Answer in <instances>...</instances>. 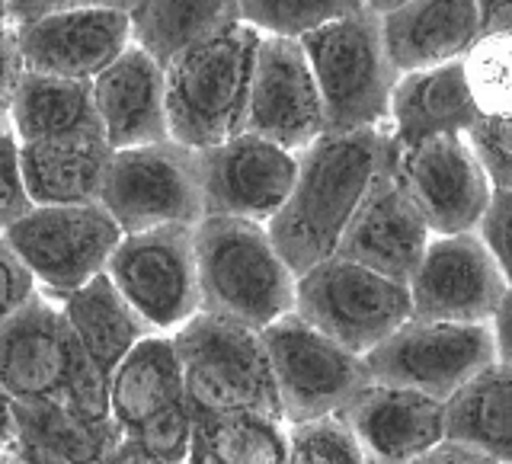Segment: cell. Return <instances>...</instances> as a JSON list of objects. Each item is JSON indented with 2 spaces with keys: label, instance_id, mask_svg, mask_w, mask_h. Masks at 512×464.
Returning a JSON list of instances; mask_svg holds the SVG:
<instances>
[{
  "label": "cell",
  "instance_id": "f35d334b",
  "mask_svg": "<svg viewBox=\"0 0 512 464\" xmlns=\"http://www.w3.org/2000/svg\"><path fill=\"white\" fill-rule=\"evenodd\" d=\"M509 208H512V192H493V199H490V205H487V212H484V218L477 221V231H474V237L487 247V253H490L493 260L500 263L506 272H509V263H506Z\"/></svg>",
  "mask_w": 512,
  "mask_h": 464
},
{
  "label": "cell",
  "instance_id": "ac0fdd59",
  "mask_svg": "<svg viewBox=\"0 0 512 464\" xmlns=\"http://www.w3.org/2000/svg\"><path fill=\"white\" fill-rule=\"evenodd\" d=\"M336 420L352 432L368 464H410L445 442L439 400L372 381Z\"/></svg>",
  "mask_w": 512,
  "mask_h": 464
},
{
  "label": "cell",
  "instance_id": "ba28073f",
  "mask_svg": "<svg viewBox=\"0 0 512 464\" xmlns=\"http://www.w3.org/2000/svg\"><path fill=\"white\" fill-rule=\"evenodd\" d=\"M100 205L122 237L154 228H196L205 218L196 151L173 141L112 151Z\"/></svg>",
  "mask_w": 512,
  "mask_h": 464
},
{
  "label": "cell",
  "instance_id": "cb8c5ba5",
  "mask_svg": "<svg viewBox=\"0 0 512 464\" xmlns=\"http://www.w3.org/2000/svg\"><path fill=\"white\" fill-rule=\"evenodd\" d=\"M7 125L16 144L58 141V138H103L93 109L90 80H64L26 74L13 90Z\"/></svg>",
  "mask_w": 512,
  "mask_h": 464
},
{
  "label": "cell",
  "instance_id": "5bb4252c",
  "mask_svg": "<svg viewBox=\"0 0 512 464\" xmlns=\"http://www.w3.org/2000/svg\"><path fill=\"white\" fill-rule=\"evenodd\" d=\"M205 218L269 224L295 186L298 157L253 135H234L218 148L196 151Z\"/></svg>",
  "mask_w": 512,
  "mask_h": 464
},
{
  "label": "cell",
  "instance_id": "277c9868",
  "mask_svg": "<svg viewBox=\"0 0 512 464\" xmlns=\"http://www.w3.org/2000/svg\"><path fill=\"white\" fill-rule=\"evenodd\" d=\"M314 74L324 135L381 132L397 74L384 55L381 13L375 4H356L346 16L298 39Z\"/></svg>",
  "mask_w": 512,
  "mask_h": 464
},
{
  "label": "cell",
  "instance_id": "8fae6325",
  "mask_svg": "<svg viewBox=\"0 0 512 464\" xmlns=\"http://www.w3.org/2000/svg\"><path fill=\"white\" fill-rule=\"evenodd\" d=\"M106 279L154 333L173 336L199 314V276L192 228H154L119 240Z\"/></svg>",
  "mask_w": 512,
  "mask_h": 464
},
{
  "label": "cell",
  "instance_id": "f1b7e54d",
  "mask_svg": "<svg viewBox=\"0 0 512 464\" xmlns=\"http://www.w3.org/2000/svg\"><path fill=\"white\" fill-rule=\"evenodd\" d=\"M237 20V4H132L128 32H132L135 48H141L160 68H167L186 48Z\"/></svg>",
  "mask_w": 512,
  "mask_h": 464
},
{
  "label": "cell",
  "instance_id": "e0dca14e",
  "mask_svg": "<svg viewBox=\"0 0 512 464\" xmlns=\"http://www.w3.org/2000/svg\"><path fill=\"white\" fill-rule=\"evenodd\" d=\"M429 228L397 186L391 167L368 186L356 215L336 244V260L372 269L397 285H407L429 247Z\"/></svg>",
  "mask_w": 512,
  "mask_h": 464
},
{
  "label": "cell",
  "instance_id": "9a60e30c",
  "mask_svg": "<svg viewBox=\"0 0 512 464\" xmlns=\"http://www.w3.org/2000/svg\"><path fill=\"white\" fill-rule=\"evenodd\" d=\"M244 135L263 138L295 157L324 135V109L298 42L260 36Z\"/></svg>",
  "mask_w": 512,
  "mask_h": 464
},
{
  "label": "cell",
  "instance_id": "603a6c76",
  "mask_svg": "<svg viewBox=\"0 0 512 464\" xmlns=\"http://www.w3.org/2000/svg\"><path fill=\"white\" fill-rule=\"evenodd\" d=\"M112 151L103 138L20 144V176L32 208L96 205Z\"/></svg>",
  "mask_w": 512,
  "mask_h": 464
},
{
  "label": "cell",
  "instance_id": "484cf974",
  "mask_svg": "<svg viewBox=\"0 0 512 464\" xmlns=\"http://www.w3.org/2000/svg\"><path fill=\"white\" fill-rule=\"evenodd\" d=\"M512 378L506 362H493L442 404L445 442L512 464Z\"/></svg>",
  "mask_w": 512,
  "mask_h": 464
},
{
  "label": "cell",
  "instance_id": "7bdbcfd3",
  "mask_svg": "<svg viewBox=\"0 0 512 464\" xmlns=\"http://www.w3.org/2000/svg\"><path fill=\"white\" fill-rule=\"evenodd\" d=\"M0 464H61V461H55L52 455H45L20 439H13L4 452H0Z\"/></svg>",
  "mask_w": 512,
  "mask_h": 464
},
{
  "label": "cell",
  "instance_id": "5b68a950",
  "mask_svg": "<svg viewBox=\"0 0 512 464\" xmlns=\"http://www.w3.org/2000/svg\"><path fill=\"white\" fill-rule=\"evenodd\" d=\"M170 340L183 368V404L192 416L256 413L282 423L276 384L256 330L196 314Z\"/></svg>",
  "mask_w": 512,
  "mask_h": 464
},
{
  "label": "cell",
  "instance_id": "b9f144b4",
  "mask_svg": "<svg viewBox=\"0 0 512 464\" xmlns=\"http://www.w3.org/2000/svg\"><path fill=\"white\" fill-rule=\"evenodd\" d=\"M480 7V39L484 36H512V10L509 4H477Z\"/></svg>",
  "mask_w": 512,
  "mask_h": 464
},
{
  "label": "cell",
  "instance_id": "f6af8a7d",
  "mask_svg": "<svg viewBox=\"0 0 512 464\" xmlns=\"http://www.w3.org/2000/svg\"><path fill=\"white\" fill-rule=\"evenodd\" d=\"M103 464H154V461H148L132 442L122 439V442L116 445V452H112L109 458H103Z\"/></svg>",
  "mask_w": 512,
  "mask_h": 464
},
{
  "label": "cell",
  "instance_id": "1f68e13d",
  "mask_svg": "<svg viewBox=\"0 0 512 464\" xmlns=\"http://www.w3.org/2000/svg\"><path fill=\"white\" fill-rule=\"evenodd\" d=\"M237 7H240V23H247L260 36L298 42L308 32L340 20L356 4H343V0H253V4H237Z\"/></svg>",
  "mask_w": 512,
  "mask_h": 464
},
{
  "label": "cell",
  "instance_id": "74e56055",
  "mask_svg": "<svg viewBox=\"0 0 512 464\" xmlns=\"http://www.w3.org/2000/svg\"><path fill=\"white\" fill-rule=\"evenodd\" d=\"M32 298H36V282L20 263V256L0 237V324H7L10 317L20 314Z\"/></svg>",
  "mask_w": 512,
  "mask_h": 464
},
{
  "label": "cell",
  "instance_id": "7c38bea8",
  "mask_svg": "<svg viewBox=\"0 0 512 464\" xmlns=\"http://www.w3.org/2000/svg\"><path fill=\"white\" fill-rule=\"evenodd\" d=\"M407 295L410 320L487 327L509 304V272L474 234L432 237Z\"/></svg>",
  "mask_w": 512,
  "mask_h": 464
},
{
  "label": "cell",
  "instance_id": "d6a6232c",
  "mask_svg": "<svg viewBox=\"0 0 512 464\" xmlns=\"http://www.w3.org/2000/svg\"><path fill=\"white\" fill-rule=\"evenodd\" d=\"M285 464H368L352 432L336 420H311L288 426V455Z\"/></svg>",
  "mask_w": 512,
  "mask_h": 464
},
{
  "label": "cell",
  "instance_id": "4fadbf2b",
  "mask_svg": "<svg viewBox=\"0 0 512 464\" xmlns=\"http://www.w3.org/2000/svg\"><path fill=\"white\" fill-rule=\"evenodd\" d=\"M391 173L432 237L474 234L493 199L484 170L455 135L397 151Z\"/></svg>",
  "mask_w": 512,
  "mask_h": 464
},
{
  "label": "cell",
  "instance_id": "7a4b0ae2",
  "mask_svg": "<svg viewBox=\"0 0 512 464\" xmlns=\"http://www.w3.org/2000/svg\"><path fill=\"white\" fill-rule=\"evenodd\" d=\"M260 32L231 23L186 48L164 68L167 138L186 151H208L244 132Z\"/></svg>",
  "mask_w": 512,
  "mask_h": 464
},
{
  "label": "cell",
  "instance_id": "ffe728a7",
  "mask_svg": "<svg viewBox=\"0 0 512 464\" xmlns=\"http://www.w3.org/2000/svg\"><path fill=\"white\" fill-rule=\"evenodd\" d=\"M93 109L109 151L144 148L167 138L164 68L128 45L109 68L90 80Z\"/></svg>",
  "mask_w": 512,
  "mask_h": 464
},
{
  "label": "cell",
  "instance_id": "52a82bcc",
  "mask_svg": "<svg viewBox=\"0 0 512 464\" xmlns=\"http://www.w3.org/2000/svg\"><path fill=\"white\" fill-rule=\"evenodd\" d=\"M295 314L352 356H365L410 320L407 285L330 256L295 279Z\"/></svg>",
  "mask_w": 512,
  "mask_h": 464
},
{
  "label": "cell",
  "instance_id": "e575fe53",
  "mask_svg": "<svg viewBox=\"0 0 512 464\" xmlns=\"http://www.w3.org/2000/svg\"><path fill=\"white\" fill-rule=\"evenodd\" d=\"M61 407H68L71 413H77L80 420L90 423H106L112 420L109 413V381L103 378V372L90 362V356L71 333V352H68V375H64L61 384Z\"/></svg>",
  "mask_w": 512,
  "mask_h": 464
},
{
  "label": "cell",
  "instance_id": "30bf717a",
  "mask_svg": "<svg viewBox=\"0 0 512 464\" xmlns=\"http://www.w3.org/2000/svg\"><path fill=\"white\" fill-rule=\"evenodd\" d=\"M260 340L285 426L336 416L368 384L362 359L304 324L298 314L269 324Z\"/></svg>",
  "mask_w": 512,
  "mask_h": 464
},
{
  "label": "cell",
  "instance_id": "ab89813d",
  "mask_svg": "<svg viewBox=\"0 0 512 464\" xmlns=\"http://www.w3.org/2000/svg\"><path fill=\"white\" fill-rule=\"evenodd\" d=\"M23 77L20 61V39H16V26L0 29V119H7V109L13 100V90Z\"/></svg>",
  "mask_w": 512,
  "mask_h": 464
},
{
  "label": "cell",
  "instance_id": "d6986e66",
  "mask_svg": "<svg viewBox=\"0 0 512 464\" xmlns=\"http://www.w3.org/2000/svg\"><path fill=\"white\" fill-rule=\"evenodd\" d=\"M71 330L58 304L36 292L26 308L0 324V391L13 404L58 400L68 375Z\"/></svg>",
  "mask_w": 512,
  "mask_h": 464
},
{
  "label": "cell",
  "instance_id": "4dcf8cb0",
  "mask_svg": "<svg viewBox=\"0 0 512 464\" xmlns=\"http://www.w3.org/2000/svg\"><path fill=\"white\" fill-rule=\"evenodd\" d=\"M464 87L477 116H509L512 109V36L477 39L461 58Z\"/></svg>",
  "mask_w": 512,
  "mask_h": 464
},
{
  "label": "cell",
  "instance_id": "2e32d148",
  "mask_svg": "<svg viewBox=\"0 0 512 464\" xmlns=\"http://www.w3.org/2000/svg\"><path fill=\"white\" fill-rule=\"evenodd\" d=\"M125 4H61L42 20L20 26V61L26 74L93 80L116 61L128 45Z\"/></svg>",
  "mask_w": 512,
  "mask_h": 464
},
{
  "label": "cell",
  "instance_id": "7dc6e473",
  "mask_svg": "<svg viewBox=\"0 0 512 464\" xmlns=\"http://www.w3.org/2000/svg\"><path fill=\"white\" fill-rule=\"evenodd\" d=\"M4 26H10V20H7V7L0 4V29H4Z\"/></svg>",
  "mask_w": 512,
  "mask_h": 464
},
{
  "label": "cell",
  "instance_id": "3957f363",
  "mask_svg": "<svg viewBox=\"0 0 512 464\" xmlns=\"http://www.w3.org/2000/svg\"><path fill=\"white\" fill-rule=\"evenodd\" d=\"M199 314L263 333L295 314V276L272 247L263 224L202 218L192 228Z\"/></svg>",
  "mask_w": 512,
  "mask_h": 464
},
{
  "label": "cell",
  "instance_id": "ee69618b",
  "mask_svg": "<svg viewBox=\"0 0 512 464\" xmlns=\"http://www.w3.org/2000/svg\"><path fill=\"white\" fill-rule=\"evenodd\" d=\"M16 439V404L7 397V391H0V452Z\"/></svg>",
  "mask_w": 512,
  "mask_h": 464
},
{
  "label": "cell",
  "instance_id": "44dd1931",
  "mask_svg": "<svg viewBox=\"0 0 512 464\" xmlns=\"http://www.w3.org/2000/svg\"><path fill=\"white\" fill-rule=\"evenodd\" d=\"M381 42L397 77L461 61L480 39V7L461 4H375Z\"/></svg>",
  "mask_w": 512,
  "mask_h": 464
},
{
  "label": "cell",
  "instance_id": "d590c367",
  "mask_svg": "<svg viewBox=\"0 0 512 464\" xmlns=\"http://www.w3.org/2000/svg\"><path fill=\"white\" fill-rule=\"evenodd\" d=\"M493 192H512V125L509 116H480L461 135Z\"/></svg>",
  "mask_w": 512,
  "mask_h": 464
},
{
  "label": "cell",
  "instance_id": "4316f807",
  "mask_svg": "<svg viewBox=\"0 0 512 464\" xmlns=\"http://www.w3.org/2000/svg\"><path fill=\"white\" fill-rule=\"evenodd\" d=\"M183 400V368L176 359L173 340L154 333L141 340L109 375V413L116 426L132 432L154 413Z\"/></svg>",
  "mask_w": 512,
  "mask_h": 464
},
{
  "label": "cell",
  "instance_id": "f546056e",
  "mask_svg": "<svg viewBox=\"0 0 512 464\" xmlns=\"http://www.w3.org/2000/svg\"><path fill=\"white\" fill-rule=\"evenodd\" d=\"M196 432L224 464H285L288 426L256 413L192 416Z\"/></svg>",
  "mask_w": 512,
  "mask_h": 464
},
{
  "label": "cell",
  "instance_id": "60d3db41",
  "mask_svg": "<svg viewBox=\"0 0 512 464\" xmlns=\"http://www.w3.org/2000/svg\"><path fill=\"white\" fill-rule=\"evenodd\" d=\"M410 464H500L487 455H477V452H468V448H458L452 442H442L436 445L432 452H426L423 458H416Z\"/></svg>",
  "mask_w": 512,
  "mask_h": 464
},
{
  "label": "cell",
  "instance_id": "bcb514c9",
  "mask_svg": "<svg viewBox=\"0 0 512 464\" xmlns=\"http://www.w3.org/2000/svg\"><path fill=\"white\" fill-rule=\"evenodd\" d=\"M186 464H224L212 448H208V442L199 436V432H192V445H189V458Z\"/></svg>",
  "mask_w": 512,
  "mask_h": 464
},
{
  "label": "cell",
  "instance_id": "83f0119b",
  "mask_svg": "<svg viewBox=\"0 0 512 464\" xmlns=\"http://www.w3.org/2000/svg\"><path fill=\"white\" fill-rule=\"evenodd\" d=\"M16 439L52 455L61 464H103L125 439L116 420L90 423L58 400L16 404Z\"/></svg>",
  "mask_w": 512,
  "mask_h": 464
},
{
  "label": "cell",
  "instance_id": "7402d4cb",
  "mask_svg": "<svg viewBox=\"0 0 512 464\" xmlns=\"http://www.w3.org/2000/svg\"><path fill=\"white\" fill-rule=\"evenodd\" d=\"M477 109L464 87L461 61L432 71L397 77L388 106V135L394 151H407L429 138H461L477 122Z\"/></svg>",
  "mask_w": 512,
  "mask_h": 464
},
{
  "label": "cell",
  "instance_id": "8d00e7d4",
  "mask_svg": "<svg viewBox=\"0 0 512 464\" xmlns=\"http://www.w3.org/2000/svg\"><path fill=\"white\" fill-rule=\"evenodd\" d=\"M29 199L20 176V144H16L7 119H0V231L29 212Z\"/></svg>",
  "mask_w": 512,
  "mask_h": 464
},
{
  "label": "cell",
  "instance_id": "d4e9b609",
  "mask_svg": "<svg viewBox=\"0 0 512 464\" xmlns=\"http://www.w3.org/2000/svg\"><path fill=\"white\" fill-rule=\"evenodd\" d=\"M58 311L80 349L87 352L106 381L128 352L141 340L154 336V330L128 308V301L116 292V285L106 279V272L84 288H77L74 295L58 301Z\"/></svg>",
  "mask_w": 512,
  "mask_h": 464
},
{
  "label": "cell",
  "instance_id": "9c48e42d",
  "mask_svg": "<svg viewBox=\"0 0 512 464\" xmlns=\"http://www.w3.org/2000/svg\"><path fill=\"white\" fill-rule=\"evenodd\" d=\"M500 359L493 330L461 324H420L407 320L388 340L365 352L362 365L372 384L423 394L445 404L461 384ZM509 365V362H506Z\"/></svg>",
  "mask_w": 512,
  "mask_h": 464
},
{
  "label": "cell",
  "instance_id": "8992f818",
  "mask_svg": "<svg viewBox=\"0 0 512 464\" xmlns=\"http://www.w3.org/2000/svg\"><path fill=\"white\" fill-rule=\"evenodd\" d=\"M0 237L29 269L36 292L58 304L96 276H103L122 231L96 202L71 208H29L23 218L0 231Z\"/></svg>",
  "mask_w": 512,
  "mask_h": 464
},
{
  "label": "cell",
  "instance_id": "836d02e7",
  "mask_svg": "<svg viewBox=\"0 0 512 464\" xmlns=\"http://www.w3.org/2000/svg\"><path fill=\"white\" fill-rule=\"evenodd\" d=\"M192 432H196V420H192V410L180 400V404L160 410L151 420L135 426L125 439L154 464H186Z\"/></svg>",
  "mask_w": 512,
  "mask_h": 464
},
{
  "label": "cell",
  "instance_id": "6da1fadb",
  "mask_svg": "<svg viewBox=\"0 0 512 464\" xmlns=\"http://www.w3.org/2000/svg\"><path fill=\"white\" fill-rule=\"evenodd\" d=\"M388 128L381 132L320 135L298 154L295 186L269 218L266 234L292 276H304L336 253L368 186L394 164Z\"/></svg>",
  "mask_w": 512,
  "mask_h": 464
}]
</instances>
